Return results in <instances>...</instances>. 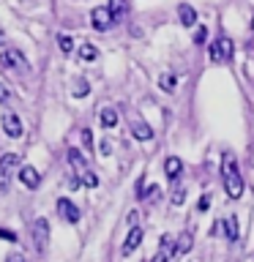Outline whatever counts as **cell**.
<instances>
[{
	"label": "cell",
	"mask_w": 254,
	"mask_h": 262,
	"mask_svg": "<svg viewBox=\"0 0 254 262\" xmlns=\"http://www.w3.org/2000/svg\"><path fill=\"white\" fill-rule=\"evenodd\" d=\"M112 11V16H115V22L123 16V11H126V0H110V6H107Z\"/></svg>",
	"instance_id": "d6986e66"
},
{
	"label": "cell",
	"mask_w": 254,
	"mask_h": 262,
	"mask_svg": "<svg viewBox=\"0 0 254 262\" xmlns=\"http://www.w3.org/2000/svg\"><path fill=\"white\" fill-rule=\"evenodd\" d=\"M251 30H254V16H251Z\"/></svg>",
	"instance_id": "e575fe53"
},
{
	"label": "cell",
	"mask_w": 254,
	"mask_h": 262,
	"mask_svg": "<svg viewBox=\"0 0 254 262\" xmlns=\"http://www.w3.org/2000/svg\"><path fill=\"white\" fill-rule=\"evenodd\" d=\"M205 36H208V30H205V28H197V33H194V44H202Z\"/></svg>",
	"instance_id": "83f0119b"
},
{
	"label": "cell",
	"mask_w": 254,
	"mask_h": 262,
	"mask_svg": "<svg viewBox=\"0 0 254 262\" xmlns=\"http://www.w3.org/2000/svg\"><path fill=\"white\" fill-rule=\"evenodd\" d=\"M69 161H71V167H74V172H77V175H79V172H88L85 156H82L77 147H71V150H69Z\"/></svg>",
	"instance_id": "5bb4252c"
},
{
	"label": "cell",
	"mask_w": 254,
	"mask_h": 262,
	"mask_svg": "<svg viewBox=\"0 0 254 262\" xmlns=\"http://www.w3.org/2000/svg\"><path fill=\"white\" fill-rule=\"evenodd\" d=\"M8 262H25L22 257H8Z\"/></svg>",
	"instance_id": "836d02e7"
},
{
	"label": "cell",
	"mask_w": 254,
	"mask_h": 262,
	"mask_svg": "<svg viewBox=\"0 0 254 262\" xmlns=\"http://www.w3.org/2000/svg\"><path fill=\"white\" fill-rule=\"evenodd\" d=\"M57 44H60V52H66V55L74 49V41H71L69 36H60V38H57Z\"/></svg>",
	"instance_id": "d4e9b609"
},
{
	"label": "cell",
	"mask_w": 254,
	"mask_h": 262,
	"mask_svg": "<svg viewBox=\"0 0 254 262\" xmlns=\"http://www.w3.org/2000/svg\"><path fill=\"white\" fill-rule=\"evenodd\" d=\"M134 137L137 139H153V131L147 123H134Z\"/></svg>",
	"instance_id": "ac0fdd59"
},
{
	"label": "cell",
	"mask_w": 254,
	"mask_h": 262,
	"mask_svg": "<svg viewBox=\"0 0 254 262\" xmlns=\"http://www.w3.org/2000/svg\"><path fill=\"white\" fill-rule=\"evenodd\" d=\"M221 180H224V191L229 200H238L243 194V178L238 172V161L232 153H221Z\"/></svg>",
	"instance_id": "6da1fadb"
},
{
	"label": "cell",
	"mask_w": 254,
	"mask_h": 262,
	"mask_svg": "<svg viewBox=\"0 0 254 262\" xmlns=\"http://www.w3.org/2000/svg\"><path fill=\"white\" fill-rule=\"evenodd\" d=\"M16 164H19V153H6L0 159V191H8V180H11Z\"/></svg>",
	"instance_id": "277c9868"
},
{
	"label": "cell",
	"mask_w": 254,
	"mask_h": 262,
	"mask_svg": "<svg viewBox=\"0 0 254 262\" xmlns=\"http://www.w3.org/2000/svg\"><path fill=\"white\" fill-rule=\"evenodd\" d=\"M0 66L3 69H28V60L19 49H3L0 52Z\"/></svg>",
	"instance_id": "8992f818"
},
{
	"label": "cell",
	"mask_w": 254,
	"mask_h": 262,
	"mask_svg": "<svg viewBox=\"0 0 254 262\" xmlns=\"http://www.w3.org/2000/svg\"><path fill=\"white\" fill-rule=\"evenodd\" d=\"M8 96H11V93H8V88L0 82V101H8Z\"/></svg>",
	"instance_id": "f546056e"
},
{
	"label": "cell",
	"mask_w": 254,
	"mask_h": 262,
	"mask_svg": "<svg viewBox=\"0 0 254 262\" xmlns=\"http://www.w3.org/2000/svg\"><path fill=\"white\" fill-rule=\"evenodd\" d=\"M232 52H235V47H232V41H229L227 36H221V38H216V41L210 44V60H213V63L229 60V57H232Z\"/></svg>",
	"instance_id": "3957f363"
},
{
	"label": "cell",
	"mask_w": 254,
	"mask_h": 262,
	"mask_svg": "<svg viewBox=\"0 0 254 262\" xmlns=\"http://www.w3.org/2000/svg\"><path fill=\"white\" fill-rule=\"evenodd\" d=\"M175 85H178L175 74H164V77L159 79V88L164 90V93H172V90H175Z\"/></svg>",
	"instance_id": "e0dca14e"
},
{
	"label": "cell",
	"mask_w": 254,
	"mask_h": 262,
	"mask_svg": "<svg viewBox=\"0 0 254 262\" xmlns=\"http://www.w3.org/2000/svg\"><path fill=\"white\" fill-rule=\"evenodd\" d=\"M57 216H60L63 221H69V224H77L79 221V208L71 200L60 196V200H57Z\"/></svg>",
	"instance_id": "52a82bcc"
},
{
	"label": "cell",
	"mask_w": 254,
	"mask_h": 262,
	"mask_svg": "<svg viewBox=\"0 0 254 262\" xmlns=\"http://www.w3.org/2000/svg\"><path fill=\"white\" fill-rule=\"evenodd\" d=\"M180 169H183V161H180L178 156H170V159L164 161V172H167V178L175 180V178L180 175Z\"/></svg>",
	"instance_id": "4fadbf2b"
},
{
	"label": "cell",
	"mask_w": 254,
	"mask_h": 262,
	"mask_svg": "<svg viewBox=\"0 0 254 262\" xmlns=\"http://www.w3.org/2000/svg\"><path fill=\"white\" fill-rule=\"evenodd\" d=\"M88 93H90V85H88V82H85V79L77 82V88H74V96H77V98H85Z\"/></svg>",
	"instance_id": "603a6c76"
},
{
	"label": "cell",
	"mask_w": 254,
	"mask_h": 262,
	"mask_svg": "<svg viewBox=\"0 0 254 262\" xmlns=\"http://www.w3.org/2000/svg\"><path fill=\"white\" fill-rule=\"evenodd\" d=\"M0 237H3V241H11V243L16 241V235H14V232H8V229H0Z\"/></svg>",
	"instance_id": "f1b7e54d"
},
{
	"label": "cell",
	"mask_w": 254,
	"mask_h": 262,
	"mask_svg": "<svg viewBox=\"0 0 254 262\" xmlns=\"http://www.w3.org/2000/svg\"><path fill=\"white\" fill-rule=\"evenodd\" d=\"M90 22H93L96 30H110L112 25H115V16H112V11L107 6H98V8L90 11Z\"/></svg>",
	"instance_id": "5b68a950"
},
{
	"label": "cell",
	"mask_w": 254,
	"mask_h": 262,
	"mask_svg": "<svg viewBox=\"0 0 254 262\" xmlns=\"http://www.w3.org/2000/svg\"><path fill=\"white\" fill-rule=\"evenodd\" d=\"M79 134H82V147H85V150H93V134H90V128H82Z\"/></svg>",
	"instance_id": "7402d4cb"
},
{
	"label": "cell",
	"mask_w": 254,
	"mask_h": 262,
	"mask_svg": "<svg viewBox=\"0 0 254 262\" xmlns=\"http://www.w3.org/2000/svg\"><path fill=\"white\" fill-rule=\"evenodd\" d=\"M3 131L8 137H14V139L22 137V120L16 118L14 112H3Z\"/></svg>",
	"instance_id": "30bf717a"
},
{
	"label": "cell",
	"mask_w": 254,
	"mask_h": 262,
	"mask_svg": "<svg viewBox=\"0 0 254 262\" xmlns=\"http://www.w3.org/2000/svg\"><path fill=\"white\" fill-rule=\"evenodd\" d=\"M156 194H159V186H147V200H153Z\"/></svg>",
	"instance_id": "4dcf8cb0"
},
{
	"label": "cell",
	"mask_w": 254,
	"mask_h": 262,
	"mask_svg": "<svg viewBox=\"0 0 254 262\" xmlns=\"http://www.w3.org/2000/svg\"><path fill=\"white\" fill-rule=\"evenodd\" d=\"M47 246H49V221L36 219V224H33V249L38 254H44Z\"/></svg>",
	"instance_id": "7a4b0ae2"
},
{
	"label": "cell",
	"mask_w": 254,
	"mask_h": 262,
	"mask_svg": "<svg viewBox=\"0 0 254 262\" xmlns=\"http://www.w3.org/2000/svg\"><path fill=\"white\" fill-rule=\"evenodd\" d=\"M178 241H180V243L175 246V251H178V254H186L188 249H192V232H183V235L178 237Z\"/></svg>",
	"instance_id": "44dd1931"
},
{
	"label": "cell",
	"mask_w": 254,
	"mask_h": 262,
	"mask_svg": "<svg viewBox=\"0 0 254 262\" xmlns=\"http://www.w3.org/2000/svg\"><path fill=\"white\" fill-rule=\"evenodd\" d=\"M98 120H101L104 128H115V126H118V112H115V110H101V112H98Z\"/></svg>",
	"instance_id": "2e32d148"
},
{
	"label": "cell",
	"mask_w": 254,
	"mask_h": 262,
	"mask_svg": "<svg viewBox=\"0 0 254 262\" xmlns=\"http://www.w3.org/2000/svg\"><path fill=\"white\" fill-rule=\"evenodd\" d=\"M221 224H224V235H227V241H238V219L235 216H227V219H221Z\"/></svg>",
	"instance_id": "9a60e30c"
},
{
	"label": "cell",
	"mask_w": 254,
	"mask_h": 262,
	"mask_svg": "<svg viewBox=\"0 0 254 262\" xmlns=\"http://www.w3.org/2000/svg\"><path fill=\"white\" fill-rule=\"evenodd\" d=\"M101 156H110V142H101Z\"/></svg>",
	"instance_id": "d6a6232c"
},
{
	"label": "cell",
	"mask_w": 254,
	"mask_h": 262,
	"mask_svg": "<svg viewBox=\"0 0 254 262\" xmlns=\"http://www.w3.org/2000/svg\"><path fill=\"white\" fill-rule=\"evenodd\" d=\"M172 254H175V237L164 235V237H161V243H159V254H156L151 262H170Z\"/></svg>",
	"instance_id": "9c48e42d"
},
{
	"label": "cell",
	"mask_w": 254,
	"mask_h": 262,
	"mask_svg": "<svg viewBox=\"0 0 254 262\" xmlns=\"http://www.w3.org/2000/svg\"><path fill=\"white\" fill-rule=\"evenodd\" d=\"M142 237H145V232H142V227H131L129 229V235H126V241H123V257H129V254H134L137 249H139V243H142Z\"/></svg>",
	"instance_id": "ba28073f"
},
{
	"label": "cell",
	"mask_w": 254,
	"mask_h": 262,
	"mask_svg": "<svg viewBox=\"0 0 254 262\" xmlns=\"http://www.w3.org/2000/svg\"><path fill=\"white\" fill-rule=\"evenodd\" d=\"M197 208H200V210H208V208H210V194H202L200 202H197Z\"/></svg>",
	"instance_id": "4316f807"
},
{
	"label": "cell",
	"mask_w": 254,
	"mask_h": 262,
	"mask_svg": "<svg viewBox=\"0 0 254 262\" xmlns=\"http://www.w3.org/2000/svg\"><path fill=\"white\" fill-rule=\"evenodd\" d=\"M96 55H98V49L93 44H79V57L82 60H96Z\"/></svg>",
	"instance_id": "ffe728a7"
},
{
	"label": "cell",
	"mask_w": 254,
	"mask_h": 262,
	"mask_svg": "<svg viewBox=\"0 0 254 262\" xmlns=\"http://www.w3.org/2000/svg\"><path fill=\"white\" fill-rule=\"evenodd\" d=\"M16 178H19V183H22V186H28V188H36V186L41 183V175H38V169H36V167H22Z\"/></svg>",
	"instance_id": "8fae6325"
},
{
	"label": "cell",
	"mask_w": 254,
	"mask_h": 262,
	"mask_svg": "<svg viewBox=\"0 0 254 262\" xmlns=\"http://www.w3.org/2000/svg\"><path fill=\"white\" fill-rule=\"evenodd\" d=\"M82 183H85V186H90V188H96V186H98V178H96L93 172L88 169V172H82Z\"/></svg>",
	"instance_id": "cb8c5ba5"
},
{
	"label": "cell",
	"mask_w": 254,
	"mask_h": 262,
	"mask_svg": "<svg viewBox=\"0 0 254 262\" xmlns=\"http://www.w3.org/2000/svg\"><path fill=\"white\" fill-rule=\"evenodd\" d=\"M137 219H139V216H137V210H131L126 221H129V224H131V227H134V224H137Z\"/></svg>",
	"instance_id": "1f68e13d"
},
{
	"label": "cell",
	"mask_w": 254,
	"mask_h": 262,
	"mask_svg": "<svg viewBox=\"0 0 254 262\" xmlns=\"http://www.w3.org/2000/svg\"><path fill=\"white\" fill-rule=\"evenodd\" d=\"M178 16H180V25H186V28L197 25V11H194L192 6H186V3L178 6Z\"/></svg>",
	"instance_id": "7c38bea8"
},
{
	"label": "cell",
	"mask_w": 254,
	"mask_h": 262,
	"mask_svg": "<svg viewBox=\"0 0 254 262\" xmlns=\"http://www.w3.org/2000/svg\"><path fill=\"white\" fill-rule=\"evenodd\" d=\"M186 202V191L183 188H175V191H172V205H183Z\"/></svg>",
	"instance_id": "484cf974"
}]
</instances>
